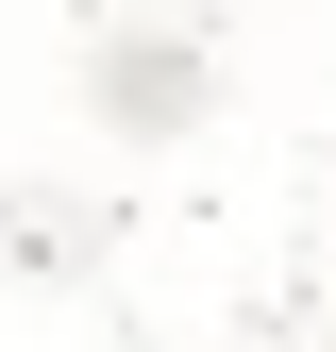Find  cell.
<instances>
[{
    "label": "cell",
    "mask_w": 336,
    "mask_h": 352,
    "mask_svg": "<svg viewBox=\"0 0 336 352\" xmlns=\"http://www.w3.org/2000/svg\"><path fill=\"white\" fill-rule=\"evenodd\" d=\"M202 101H219L202 34H101V51H84V118H118V135H185Z\"/></svg>",
    "instance_id": "cell-1"
}]
</instances>
